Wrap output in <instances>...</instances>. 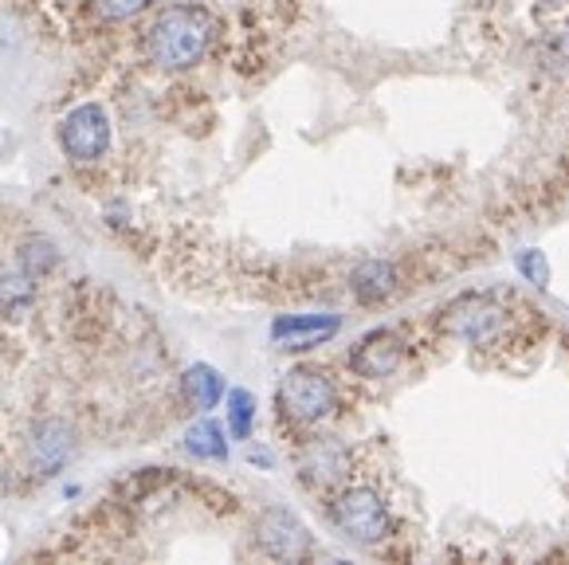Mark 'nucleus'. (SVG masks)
<instances>
[{"label": "nucleus", "mask_w": 569, "mask_h": 565, "mask_svg": "<svg viewBox=\"0 0 569 565\" xmlns=\"http://www.w3.org/2000/svg\"><path fill=\"white\" fill-rule=\"evenodd\" d=\"M217 40V17L204 4H173L146 32V56L161 71H184L204 59Z\"/></svg>", "instance_id": "nucleus-1"}, {"label": "nucleus", "mask_w": 569, "mask_h": 565, "mask_svg": "<svg viewBox=\"0 0 569 565\" xmlns=\"http://www.w3.org/2000/svg\"><path fill=\"white\" fill-rule=\"evenodd\" d=\"M276 400H279V413L291 424H319L338 408V389L322 369L295 366L291 374L279 381Z\"/></svg>", "instance_id": "nucleus-2"}, {"label": "nucleus", "mask_w": 569, "mask_h": 565, "mask_svg": "<svg viewBox=\"0 0 569 565\" xmlns=\"http://www.w3.org/2000/svg\"><path fill=\"white\" fill-rule=\"evenodd\" d=\"M330 518H335V526L346 538L361 542V546H373V542L389 538V531H393V518H389L386 503L369 487L342 490V495L330 503Z\"/></svg>", "instance_id": "nucleus-3"}, {"label": "nucleus", "mask_w": 569, "mask_h": 565, "mask_svg": "<svg viewBox=\"0 0 569 565\" xmlns=\"http://www.w3.org/2000/svg\"><path fill=\"white\" fill-rule=\"evenodd\" d=\"M59 146L71 161H99L110 146V118L99 102H83L59 122Z\"/></svg>", "instance_id": "nucleus-4"}, {"label": "nucleus", "mask_w": 569, "mask_h": 565, "mask_svg": "<svg viewBox=\"0 0 569 565\" xmlns=\"http://www.w3.org/2000/svg\"><path fill=\"white\" fill-rule=\"evenodd\" d=\"M440 323H445V330L456 334V338H468L471 346H487V341L499 338L502 326H507V310L495 299H487V295H463L452 307H445Z\"/></svg>", "instance_id": "nucleus-5"}, {"label": "nucleus", "mask_w": 569, "mask_h": 565, "mask_svg": "<svg viewBox=\"0 0 569 565\" xmlns=\"http://www.w3.org/2000/svg\"><path fill=\"white\" fill-rule=\"evenodd\" d=\"M256 546L276 562H295L310 549V534L291 511H268L256 523Z\"/></svg>", "instance_id": "nucleus-6"}, {"label": "nucleus", "mask_w": 569, "mask_h": 565, "mask_svg": "<svg viewBox=\"0 0 569 565\" xmlns=\"http://www.w3.org/2000/svg\"><path fill=\"white\" fill-rule=\"evenodd\" d=\"M401 361H405V341L393 330H369L350 354V366L361 377H393L401 369Z\"/></svg>", "instance_id": "nucleus-7"}, {"label": "nucleus", "mask_w": 569, "mask_h": 565, "mask_svg": "<svg viewBox=\"0 0 569 565\" xmlns=\"http://www.w3.org/2000/svg\"><path fill=\"white\" fill-rule=\"evenodd\" d=\"M350 475V452L338 440H310L299 456V479L310 487H338Z\"/></svg>", "instance_id": "nucleus-8"}, {"label": "nucleus", "mask_w": 569, "mask_h": 565, "mask_svg": "<svg viewBox=\"0 0 569 565\" xmlns=\"http://www.w3.org/2000/svg\"><path fill=\"white\" fill-rule=\"evenodd\" d=\"M338 326H342L338 315H283L271 323V338L287 341V349H307L338 334Z\"/></svg>", "instance_id": "nucleus-9"}, {"label": "nucleus", "mask_w": 569, "mask_h": 565, "mask_svg": "<svg viewBox=\"0 0 569 565\" xmlns=\"http://www.w3.org/2000/svg\"><path fill=\"white\" fill-rule=\"evenodd\" d=\"M71 448H76V440H71V428H68V424H59V420L36 424L32 444H28V452H32V464L40 467L43 475L59 472V467L68 464Z\"/></svg>", "instance_id": "nucleus-10"}, {"label": "nucleus", "mask_w": 569, "mask_h": 565, "mask_svg": "<svg viewBox=\"0 0 569 565\" xmlns=\"http://www.w3.org/2000/svg\"><path fill=\"white\" fill-rule=\"evenodd\" d=\"M350 291L358 295L361 303H381L397 291V267L386 264V259H366V264L353 267L350 275Z\"/></svg>", "instance_id": "nucleus-11"}, {"label": "nucleus", "mask_w": 569, "mask_h": 565, "mask_svg": "<svg viewBox=\"0 0 569 565\" xmlns=\"http://www.w3.org/2000/svg\"><path fill=\"white\" fill-rule=\"evenodd\" d=\"M184 397L193 400L197 408H217L224 397V377L212 366H193L184 374Z\"/></svg>", "instance_id": "nucleus-12"}, {"label": "nucleus", "mask_w": 569, "mask_h": 565, "mask_svg": "<svg viewBox=\"0 0 569 565\" xmlns=\"http://www.w3.org/2000/svg\"><path fill=\"white\" fill-rule=\"evenodd\" d=\"M184 448L193 452L197 459H224L228 456V440L224 433H220V424L217 420H197L189 433H184Z\"/></svg>", "instance_id": "nucleus-13"}, {"label": "nucleus", "mask_w": 569, "mask_h": 565, "mask_svg": "<svg viewBox=\"0 0 569 565\" xmlns=\"http://www.w3.org/2000/svg\"><path fill=\"white\" fill-rule=\"evenodd\" d=\"M32 295H36V282H32V275H28L24 267H20V271L0 275V315H4V318L20 315V310L32 303Z\"/></svg>", "instance_id": "nucleus-14"}, {"label": "nucleus", "mask_w": 569, "mask_h": 565, "mask_svg": "<svg viewBox=\"0 0 569 565\" xmlns=\"http://www.w3.org/2000/svg\"><path fill=\"white\" fill-rule=\"evenodd\" d=\"M251 420H256V397L248 389H232L228 393V424H232L236 440H248Z\"/></svg>", "instance_id": "nucleus-15"}, {"label": "nucleus", "mask_w": 569, "mask_h": 565, "mask_svg": "<svg viewBox=\"0 0 569 565\" xmlns=\"http://www.w3.org/2000/svg\"><path fill=\"white\" fill-rule=\"evenodd\" d=\"M150 0H94V17L99 20H130L146 9Z\"/></svg>", "instance_id": "nucleus-16"}, {"label": "nucleus", "mask_w": 569, "mask_h": 565, "mask_svg": "<svg viewBox=\"0 0 569 565\" xmlns=\"http://www.w3.org/2000/svg\"><path fill=\"white\" fill-rule=\"evenodd\" d=\"M51 264H56V248H51V244H43V240H32L24 248V256H20V267H24L28 275L48 271Z\"/></svg>", "instance_id": "nucleus-17"}, {"label": "nucleus", "mask_w": 569, "mask_h": 565, "mask_svg": "<svg viewBox=\"0 0 569 565\" xmlns=\"http://www.w3.org/2000/svg\"><path fill=\"white\" fill-rule=\"evenodd\" d=\"M519 271L527 275L535 287H546V282H550V267H546V259L538 256V251H522V256H519Z\"/></svg>", "instance_id": "nucleus-18"}, {"label": "nucleus", "mask_w": 569, "mask_h": 565, "mask_svg": "<svg viewBox=\"0 0 569 565\" xmlns=\"http://www.w3.org/2000/svg\"><path fill=\"white\" fill-rule=\"evenodd\" d=\"M550 4H558V0H550Z\"/></svg>", "instance_id": "nucleus-19"}]
</instances>
